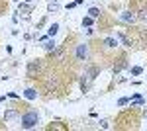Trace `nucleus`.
I'll list each match as a JSON object with an SVG mask.
<instances>
[{
	"mask_svg": "<svg viewBox=\"0 0 147 131\" xmlns=\"http://www.w3.org/2000/svg\"><path fill=\"white\" fill-rule=\"evenodd\" d=\"M47 129H69V127H67V125H61V123L57 121V123H51V125H47Z\"/></svg>",
	"mask_w": 147,
	"mask_h": 131,
	"instance_id": "obj_7",
	"label": "nucleus"
},
{
	"mask_svg": "<svg viewBox=\"0 0 147 131\" xmlns=\"http://www.w3.org/2000/svg\"><path fill=\"white\" fill-rule=\"evenodd\" d=\"M90 16H92V18H98V16H100V12L96 10V8H92V10H90Z\"/></svg>",
	"mask_w": 147,
	"mask_h": 131,
	"instance_id": "obj_12",
	"label": "nucleus"
},
{
	"mask_svg": "<svg viewBox=\"0 0 147 131\" xmlns=\"http://www.w3.org/2000/svg\"><path fill=\"white\" fill-rule=\"evenodd\" d=\"M131 73H134V75H139V73H141V69H139V67H136V69H131Z\"/></svg>",
	"mask_w": 147,
	"mask_h": 131,
	"instance_id": "obj_13",
	"label": "nucleus"
},
{
	"mask_svg": "<svg viewBox=\"0 0 147 131\" xmlns=\"http://www.w3.org/2000/svg\"><path fill=\"white\" fill-rule=\"evenodd\" d=\"M8 10V0H0V16Z\"/></svg>",
	"mask_w": 147,
	"mask_h": 131,
	"instance_id": "obj_8",
	"label": "nucleus"
},
{
	"mask_svg": "<svg viewBox=\"0 0 147 131\" xmlns=\"http://www.w3.org/2000/svg\"><path fill=\"white\" fill-rule=\"evenodd\" d=\"M20 123H22L24 129H32V127H35V125L39 123V116H37V112H26V114H22Z\"/></svg>",
	"mask_w": 147,
	"mask_h": 131,
	"instance_id": "obj_3",
	"label": "nucleus"
},
{
	"mask_svg": "<svg viewBox=\"0 0 147 131\" xmlns=\"http://www.w3.org/2000/svg\"><path fill=\"white\" fill-rule=\"evenodd\" d=\"M24 94H26V98H28V100H34V98H37V92H35L34 88H28V90H26Z\"/></svg>",
	"mask_w": 147,
	"mask_h": 131,
	"instance_id": "obj_6",
	"label": "nucleus"
},
{
	"mask_svg": "<svg viewBox=\"0 0 147 131\" xmlns=\"http://www.w3.org/2000/svg\"><path fill=\"white\" fill-rule=\"evenodd\" d=\"M139 127V112L137 110H124L116 118V129H137Z\"/></svg>",
	"mask_w": 147,
	"mask_h": 131,
	"instance_id": "obj_1",
	"label": "nucleus"
},
{
	"mask_svg": "<svg viewBox=\"0 0 147 131\" xmlns=\"http://www.w3.org/2000/svg\"><path fill=\"white\" fill-rule=\"evenodd\" d=\"M120 18H122L124 22H134V20H136L137 16H136V14H134V12H124V14H122Z\"/></svg>",
	"mask_w": 147,
	"mask_h": 131,
	"instance_id": "obj_5",
	"label": "nucleus"
},
{
	"mask_svg": "<svg viewBox=\"0 0 147 131\" xmlns=\"http://www.w3.org/2000/svg\"><path fill=\"white\" fill-rule=\"evenodd\" d=\"M129 10L137 16V20L147 22V0H131L129 2Z\"/></svg>",
	"mask_w": 147,
	"mask_h": 131,
	"instance_id": "obj_2",
	"label": "nucleus"
},
{
	"mask_svg": "<svg viewBox=\"0 0 147 131\" xmlns=\"http://www.w3.org/2000/svg\"><path fill=\"white\" fill-rule=\"evenodd\" d=\"M45 49H47V51H49V53H51V51H55V43H53V41H47Z\"/></svg>",
	"mask_w": 147,
	"mask_h": 131,
	"instance_id": "obj_10",
	"label": "nucleus"
},
{
	"mask_svg": "<svg viewBox=\"0 0 147 131\" xmlns=\"http://www.w3.org/2000/svg\"><path fill=\"white\" fill-rule=\"evenodd\" d=\"M86 53H88V45H79V49H77V55H75V59L77 61H84L86 59Z\"/></svg>",
	"mask_w": 147,
	"mask_h": 131,
	"instance_id": "obj_4",
	"label": "nucleus"
},
{
	"mask_svg": "<svg viewBox=\"0 0 147 131\" xmlns=\"http://www.w3.org/2000/svg\"><path fill=\"white\" fill-rule=\"evenodd\" d=\"M57 30H59V26H57V24H53V26L49 28V35H55V33H57Z\"/></svg>",
	"mask_w": 147,
	"mask_h": 131,
	"instance_id": "obj_11",
	"label": "nucleus"
},
{
	"mask_svg": "<svg viewBox=\"0 0 147 131\" xmlns=\"http://www.w3.org/2000/svg\"><path fill=\"white\" fill-rule=\"evenodd\" d=\"M16 116H18V110H8L4 118H6V120H12V118H16Z\"/></svg>",
	"mask_w": 147,
	"mask_h": 131,
	"instance_id": "obj_9",
	"label": "nucleus"
}]
</instances>
